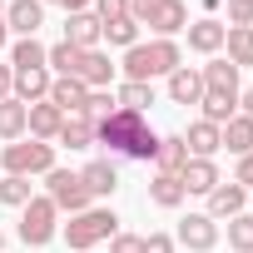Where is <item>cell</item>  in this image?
I'll return each instance as SVG.
<instances>
[{"instance_id": "cell-1", "label": "cell", "mask_w": 253, "mask_h": 253, "mask_svg": "<svg viewBox=\"0 0 253 253\" xmlns=\"http://www.w3.org/2000/svg\"><path fill=\"white\" fill-rule=\"evenodd\" d=\"M94 144H104L109 154H124V159H154L159 154V134L134 109H114L109 119H99L94 124Z\"/></svg>"}, {"instance_id": "cell-2", "label": "cell", "mask_w": 253, "mask_h": 253, "mask_svg": "<svg viewBox=\"0 0 253 253\" xmlns=\"http://www.w3.org/2000/svg\"><path fill=\"white\" fill-rule=\"evenodd\" d=\"M114 233H119V218L109 209H84V213H70V223H65V243L75 253H89L94 243H104Z\"/></svg>"}, {"instance_id": "cell-3", "label": "cell", "mask_w": 253, "mask_h": 253, "mask_svg": "<svg viewBox=\"0 0 253 253\" xmlns=\"http://www.w3.org/2000/svg\"><path fill=\"white\" fill-rule=\"evenodd\" d=\"M0 164H5V174H20V179L50 174L55 169V144H45V139H15V144L0 149Z\"/></svg>"}, {"instance_id": "cell-4", "label": "cell", "mask_w": 253, "mask_h": 253, "mask_svg": "<svg viewBox=\"0 0 253 253\" xmlns=\"http://www.w3.org/2000/svg\"><path fill=\"white\" fill-rule=\"evenodd\" d=\"M45 199L60 209V213H84L89 209V194H84V184H80V174H70V169H50L45 174Z\"/></svg>"}, {"instance_id": "cell-5", "label": "cell", "mask_w": 253, "mask_h": 253, "mask_svg": "<svg viewBox=\"0 0 253 253\" xmlns=\"http://www.w3.org/2000/svg\"><path fill=\"white\" fill-rule=\"evenodd\" d=\"M55 223H60V209H55L50 199H30V204H25V218H20V238H25L30 248H45V243L55 238Z\"/></svg>"}, {"instance_id": "cell-6", "label": "cell", "mask_w": 253, "mask_h": 253, "mask_svg": "<svg viewBox=\"0 0 253 253\" xmlns=\"http://www.w3.org/2000/svg\"><path fill=\"white\" fill-rule=\"evenodd\" d=\"M65 40H70L75 50H99V40H104V25H99V15H94V10L65 15Z\"/></svg>"}, {"instance_id": "cell-7", "label": "cell", "mask_w": 253, "mask_h": 253, "mask_svg": "<svg viewBox=\"0 0 253 253\" xmlns=\"http://www.w3.org/2000/svg\"><path fill=\"white\" fill-rule=\"evenodd\" d=\"M179 243L194 248V253H209L218 243V223L209 213H189V218H179Z\"/></svg>"}, {"instance_id": "cell-8", "label": "cell", "mask_w": 253, "mask_h": 253, "mask_svg": "<svg viewBox=\"0 0 253 253\" xmlns=\"http://www.w3.org/2000/svg\"><path fill=\"white\" fill-rule=\"evenodd\" d=\"M75 80H80L84 89H109V80H114L109 55H104V50H80V70H75Z\"/></svg>"}, {"instance_id": "cell-9", "label": "cell", "mask_w": 253, "mask_h": 253, "mask_svg": "<svg viewBox=\"0 0 253 253\" xmlns=\"http://www.w3.org/2000/svg\"><path fill=\"white\" fill-rule=\"evenodd\" d=\"M80 184H84L89 199H109V194L119 189V169H114L109 159H89V164L80 169Z\"/></svg>"}, {"instance_id": "cell-10", "label": "cell", "mask_w": 253, "mask_h": 253, "mask_svg": "<svg viewBox=\"0 0 253 253\" xmlns=\"http://www.w3.org/2000/svg\"><path fill=\"white\" fill-rule=\"evenodd\" d=\"M179 184H184V194H204V199H209L223 179H218V164H213V159H189V164L179 169Z\"/></svg>"}, {"instance_id": "cell-11", "label": "cell", "mask_w": 253, "mask_h": 253, "mask_svg": "<svg viewBox=\"0 0 253 253\" xmlns=\"http://www.w3.org/2000/svg\"><path fill=\"white\" fill-rule=\"evenodd\" d=\"M60 124H65V114L50 104V99H40V104H25V129H30V139H55L60 134Z\"/></svg>"}, {"instance_id": "cell-12", "label": "cell", "mask_w": 253, "mask_h": 253, "mask_svg": "<svg viewBox=\"0 0 253 253\" xmlns=\"http://www.w3.org/2000/svg\"><path fill=\"white\" fill-rule=\"evenodd\" d=\"M5 25H10L20 40H30V35L45 25V5H40V0H10V5H5Z\"/></svg>"}, {"instance_id": "cell-13", "label": "cell", "mask_w": 253, "mask_h": 253, "mask_svg": "<svg viewBox=\"0 0 253 253\" xmlns=\"http://www.w3.org/2000/svg\"><path fill=\"white\" fill-rule=\"evenodd\" d=\"M248 209V189L243 184H218L213 194H209V218L218 223V218H238Z\"/></svg>"}, {"instance_id": "cell-14", "label": "cell", "mask_w": 253, "mask_h": 253, "mask_svg": "<svg viewBox=\"0 0 253 253\" xmlns=\"http://www.w3.org/2000/svg\"><path fill=\"white\" fill-rule=\"evenodd\" d=\"M50 70H15V84H10V94L20 99V104H40V99H50Z\"/></svg>"}, {"instance_id": "cell-15", "label": "cell", "mask_w": 253, "mask_h": 253, "mask_svg": "<svg viewBox=\"0 0 253 253\" xmlns=\"http://www.w3.org/2000/svg\"><path fill=\"white\" fill-rule=\"evenodd\" d=\"M84 94H89V89H84L75 75H55V80H50V104H55L60 114H80V109H84Z\"/></svg>"}, {"instance_id": "cell-16", "label": "cell", "mask_w": 253, "mask_h": 253, "mask_svg": "<svg viewBox=\"0 0 253 253\" xmlns=\"http://www.w3.org/2000/svg\"><path fill=\"white\" fill-rule=\"evenodd\" d=\"M223 35H228V25L223 20H194L189 25V50H199V55H218L223 50Z\"/></svg>"}, {"instance_id": "cell-17", "label": "cell", "mask_w": 253, "mask_h": 253, "mask_svg": "<svg viewBox=\"0 0 253 253\" xmlns=\"http://www.w3.org/2000/svg\"><path fill=\"white\" fill-rule=\"evenodd\" d=\"M184 144H189V159H213V154L223 149V139H218V124H209V119L189 124V134H184Z\"/></svg>"}, {"instance_id": "cell-18", "label": "cell", "mask_w": 253, "mask_h": 253, "mask_svg": "<svg viewBox=\"0 0 253 253\" xmlns=\"http://www.w3.org/2000/svg\"><path fill=\"white\" fill-rule=\"evenodd\" d=\"M149 30H154L159 40H169V35L189 30V5H184V0H164V5L154 10V20H149Z\"/></svg>"}, {"instance_id": "cell-19", "label": "cell", "mask_w": 253, "mask_h": 253, "mask_svg": "<svg viewBox=\"0 0 253 253\" xmlns=\"http://www.w3.org/2000/svg\"><path fill=\"white\" fill-rule=\"evenodd\" d=\"M199 75H204V89H218V94H238V65H233L228 55L209 60Z\"/></svg>"}, {"instance_id": "cell-20", "label": "cell", "mask_w": 253, "mask_h": 253, "mask_svg": "<svg viewBox=\"0 0 253 253\" xmlns=\"http://www.w3.org/2000/svg\"><path fill=\"white\" fill-rule=\"evenodd\" d=\"M169 99H174V104H199V99H204V75L189 70V65H179V70L169 75Z\"/></svg>"}, {"instance_id": "cell-21", "label": "cell", "mask_w": 253, "mask_h": 253, "mask_svg": "<svg viewBox=\"0 0 253 253\" xmlns=\"http://www.w3.org/2000/svg\"><path fill=\"white\" fill-rule=\"evenodd\" d=\"M218 139H223V149H228V154H238V159H243V154H253V119H248V114H233L223 129H218Z\"/></svg>"}, {"instance_id": "cell-22", "label": "cell", "mask_w": 253, "mask_h": 253, "mask_svg": "<svg viewBox=\"0 0 253 253\" xmlns=\"http://www.w3.org/2000/svg\"><path fill=\"white\" fill-rule=\"evenodd\" d=\"M65 149H89L94 144V119L89 114H65V124H60V134H55Z\"/></svg>"}, {"instance_id": "cell-23", "label": "cell", "mask_w": 253, "mask_h": 253, "mask_svg": "<svg viewBox=\"0 0 253 253\" xmlns=\"http://www.w3.org/2000/svg\"><path fill=\"white\" fill-rule=\"evenodd\" d=\"M144 60H149V80H154V75H174L184 55H179L174 40H149V45H144Z\"/></svg>"}, {"instance_id": "cell-24", "label": "cell", "mask_w": 253, "mask_h": 253, "mask_svg": "<svg viewBox=\"0 0 253 253\" xmlns=\"http://www.w3.org/2000/svg\"><path fill=\"white\" fill-rule=\"evenodd\" d=\"M154 164H159V174H179V169L189 164V144H184V134H164Z\"/></svg>"}, {"instance_id": "cell-25", "label": "cell", "mask_w": 253, "mask_h": 253, "mask_svg": "<svg viewBox=\"0 0 253 253\" xmlns=\"http://www.w3.org/2000/svg\"><path fill=\"white\" fill-rule=\"evenodd\" d=\"M199 104H204V119H209V124H218V129H223V124H228L233 114H238V94H218V89H204V99H199Z\"/></svg>"}, {"instance_id": "cell-26", "label": "cell", "mask_w": 253, "mask_h": 253, "mask_svg": "<svg viewBox=\"0 0 253 253\" xmlns=\"http://www.w3.org/2000/svg\"><path fill=\"white\" fill-rule=\"evenodd\" d=\"M20 134H25V104L10 94V99H0V139L15 144Z\"/></svg>"}, {"instance_id": "cell-27", "label": "cell", "mask_w": 253, "mask_h": 253, "mask_svg": "<svg viewBox=\"0 0 253 253\" xmlns=\"http://www.w3.org/2000/svg\"><path fill=\"white\" fill-rule=\"evenodd\" d=\"M149 199L159 204V209H179L189 194H184V184H179V174H154V184H149Z\"/></svg>"}, {"instance_id": "cell-28", "label": "cell", "mask_w": 253, "mask_h": 253, "mask_svg": "<svg viewBox=\"0 0 253 253\" xmlns=\"http://www.w3.org/2000/svg\"><path fill=\"white\" fill-rule=\"evenodd\" d=\"M223 50H228V60H233L238 70H248V65H253V30H243V25H228V35H223Z\"/></svg>"}, {"instance_id": "cell-29", "label": "cell", "mask_w": 253, "mask_h": 253, "mask_svg": "<svg viewBox=\"0 0 253 253\" xmlns=\"http://www.w3.org/2000/svg\"><path fill=\"white\" fill-rule=\"evenodd\" d=\"M114 104H119V109H134V114H144V104H154V84L124 80V84L114 89Z\"/></svg>"}, {"instance_id": "cell-30", "label": "cell", "mask_w": 253, "mask_h": 253, "mask_svg": "<svg viewBox=\"0 0 253 253\" xmlns=\"http://www.w3.org/2000/svg\"><path fill=\"white\" fill-rule=\"evenodd\" d=\"M10 70H45V45L30 35V40H15L10 50Z\"/></svg>"}, {"instance_id": "cell-31", "label": "cell", "mask_w": 253, "mask_h": 253, "mask_svg": "<svg viewBox=\"0 0 253 253\" xmlns=\"http://www.w3.org/2000/svg\"><path fill=\"white\" fill-rule=\"evenodd\" d=\"M45 70H55V75H75V70H80V50H75L70 40L50 45V50H45Z\"/></svg>"}, {"instance_id": "cell-32", "label": "cell", "mask_w": 253, "mask_h": 253, "mask_svg": "<svg viewBox=\"0 0 253 253\" xmlns=\"http://www.w3.org/2000/svg\"><path fill=\"white\" fill-rule=\"evenodd\" d=\"M35 194H30V179H20V174H5L0 179V204H10V209H25Z\"/></svg>"}, {"instance_id": "cell-33", "label": "cell", "mask_w": 253, "mask_h": 253, "mask_svg": "<svg viewBox=\"0 0 253 253\" xmlns=\"http://www.w3.org/2000/svg\"><path fill=\"white\" fill-rule=\"evenodd\" d=\"M104 40L134 50V45H139V20H129V15H124V20H109V25H104Z\"/></svg>"}, {"instance_id": "cell-34", "label": "cell", "mask_w": 253, "mask_h": 253, "mask_svg": "<svg viewBox=\"0 0 253 253\" xmlns=\"http://www.w3.org/2000/svg\"><path fill=\"white\" fill-rule=\"evenodd\" d=\"M228 243H233V253H253V213L228 218Z\"/></svg>"}, {"instance_id": "cell-35", "label": "cell", "mask_w": 253, "mask_h": 253, "mask_svg": "<svg viewBox=\"0 0 253 253\" xmlns=\"http://www.w3.org/2000/svg\"><path fill=\"white\" fill-rule=\"evenodd\" d=\"M114 109H119V104H114V94H109V89H89V94H84V109H80V114H89V119L99 124V119H109Z\"/></svg>"}, {"instance_id": "cell-36", "label": "cell", "mask_w": 253, "mask_h": 253, "mask_svg": "<svg viewBox=\"0 0 253 253\" xmlns=\"http://www.w3.org/2000/svg\"><path fill=\"white\" fill-rule=\"evenodd\" d=\"M94 15H99V25L124 20V15H129V0H94Z\"/></svg>"}, {"instance_id": "cell-37", "label": "cell", "mask_w": 253, "mask_h": 253, "mask_svg": "<svg viewBox=\"0 0 253 253\" xmlns=\"http://www.w3.org/2000/svg\"><path fill=\"white\" fill-rule=\"evenodd\" d=\"M228 20L243 25V30H253V0H228Z\"/></svg>"}, {"instance_id": "cell-38", "label": "cell", "mask_w": 253, "mask_h": 253, "mask_svg": "<svg viewBox=\"0 0 253 253\" xmlns=\"http://www.w3.org/2000/svg\"><path fill=\"white\" fill-rule=\"evenodd\" d=\"M109 253H144V238L139 233H114L109 238Z\"/></svg>"}, {"instance_id": "cell-39", "label": "cell", "mask_w": 253, "mask_h": 253, "mask_svg": "<svg viewBox=\"0 0 253 253\" xmlns=\"http://www.w3.org/2000/svg\"><path fill=\"white\" fill-rule=\"evenodd\" d=\"M159 5H164V0H129V20H139V25H149Z\"/></svg>"}, {"instance_id": "cell-40", "label": "cell", "mask_w": 253, "mask_h": 253, "mask_svg": "<svg viewBox=\"0 0 253 253\" xmlns=\"http://www.w3.org/2000/svg\"><path fill=\"white\" fill-rule=\"evenodd\" d=\"M144 253H174V238L169 233H144Z\"/></svg>"}, {"instance_id": "cell-41", "label": "cell", "mask_w": 253, "mask_h": 253, "mask_svg": "<svg viewBox=\"0 0 253 253\" xmlns=\"http://www.w3.org/2000/svg\"><path fill=\"white\" fill-rule=\"evenodd\" d=\"M233 184L253 189V154H243V159H238V179H233Z\"/></svg>"}, {"instance_id": "cell-42", "label": "cell", "mask_w": 253, "mask_h": 253, "mask_svg": "<svg viewBox=\"0 0 253 253\" xmlns=\"http://www.w3.org/2000/svg\"><path fill=\"white\" fill-rule=\"evenodd\" d=\"M40 5H65V15H80L89 10V0H40Z\"/></svg>"}, {"instance_id": "cell-43", "label": "cell", "mask_w": 253, "mask_h": 253, "mask_svg": "<svg viewBox=\"0 0 253 253\" xmlns=\"http://www.w3.org/2000/svg\"><path fill=\"white\" fill-rule=\"evenodd\" d=\"M10 84H15V70L0 65V99H10Z\"/></svg>"}, {"instance_id": "cell-44", "label": "cell", "mask_w": 253, "mask_h": 253, "mask_svg": "<svg viewBox=\"0 0 253 253\" xmlns=\"http://www.w3.org/2000/svg\"><path fill=\"white\" fill-rule=\"evenodd\" d=\"M238 104H243V114L253 119V84H248V89H238Z\"/></svg>"}, {"instance_id": "cell-45", "label": "cell", "mask_w": 253, "mask_h": 253, "mask_svg": "<svg viewBox=\"0 0 253 253\" xmlns=\"http://www.w3.org/2000/svg\"><path fill=\"white\" fill-rule=\"evenodd\" d=\"M5 35H10V25H5V5H0V50H5Z\"/></svg>"}, {"instance_id": "cell-46", "label": "cell", "mask_w": 253, "mask_h": 253, "mask_svg": "<svg viewBox=\"0 0 253 253\" xmlns=\"http://www.w3.org/2000/svg\"><path fill=\"white\" fill-rule=\"evenodd\" d=\"M0 248H5V233H0Z\"/></svg>"}, {"instance_id": "cell-47", "label": "cell", "mask_w": 253, "mask_h": 253, "mask_svg": "<svg viewBox=\"0 0 253 253\" xmlns=\"http://www.w3.org/2000/svg\"><path fill=\"white\" fill-rule=\"evenodd\" d=\"M89 253H94V248H89Z\"/></svg>"}]
</instances>
